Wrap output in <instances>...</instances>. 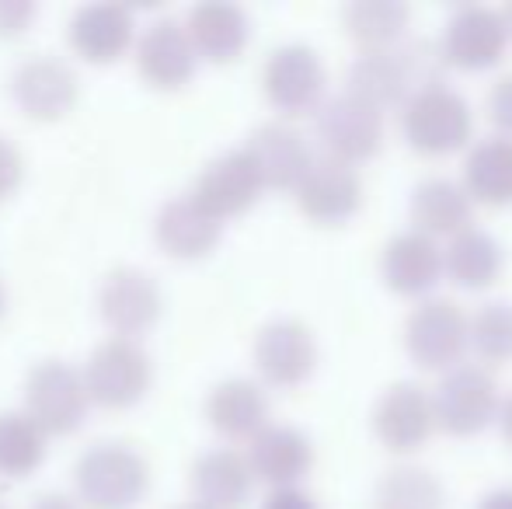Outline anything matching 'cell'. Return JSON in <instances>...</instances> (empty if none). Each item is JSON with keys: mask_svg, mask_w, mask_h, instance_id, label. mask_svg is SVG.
I'll return each instance as SVG.
<instances>
[{"mask_svg": "<svg viewBox=\"0 0 512 509\" xmlns=\"http://www.w3.org/2000/svg\"><path fill=\"white\" fill-rule=\"evenodd\" d=\"M443 67V49L429 39H408L398 49H363L345 70V91L373 109H384L411 91L439 84Z\"/></svg>", "mask_w": 512, "mask_h": 509, "instance_id": "obj_1", "label": "cell"}, {"mask_svg": "<svg viewBox=\"0 0 512 509\" xmlns=\"http://www.w3.org/2000/svg\"><path fill=\"white\" fill-rule=\"evenodd\" d=\"M74 489L84 509H133L150 489V464L129 443H95L77 457Z\"/></svg>", "mask_w": 512, "mask_h": 509, "instance_id": "obj_2", "label": "cell"}, {"mask_svg": "<svg viewBox=\"0 0 512 509\" xmlns=\"http://www.w3.org/2000/svg\"><path fill=\"white\" fill-rule=\"evenodd\" d=\"M84 391L91 405L102 408H133L154 381L150 353L136 339H105L88 356V367L81 370Z\"/></svg>", "mask_w": 512, "mask_h": 509, "instance_id": "obj_3", "label": "cell"}, {"mask_svg": "<svg viewBox=\"0 0 512 509\" xmlns=\"http://www.w3.org/2000/svg\"><path fill=\"white\" fill-rule=\"evenodd\" d=\"M88 391L77 367L63 360H42L25 377V408L21 412L46 436H70L88 419Z\"/></svg>", "mask_w": 512, "mask_h": 509, "instance_id": "obj_4", "label": "cell"}, {"mask_svg": "<svg viewBox=\"0 0 512 509\" xmlns=\"http://www.w3.org/2000/svg\"><path fill=\"white\" fill-rule=\"evenodd\" d=\"M401 126L418 150L443 154V150H453L467 140L471 105L464 102L460 91L446 88V84H429V88H418L405 98Z\"/></svg>", "mask_w": 512, "mask_h": 509, "instance_id": "obj_5", "label": "cell"}, {"mask_svg": "<svg viewBox=\"0 0 512 509\" xmlns=\"http://www.w3.org/2000/svg\"><path fill=\"white\" fill-rule=\"evenodd\" d=\"M11 95L21 116H28L32 123H60L74 112L81 98V81L70 63L42 53L18 63V70L11 74Z\"/></svg>", "mask_w": 512, "mask_h": 509, "instance_id": "obj_6", "label": "cell"}, {"mask_svg": "<svg viewBox=\"0 0 512 509\" xmlns=\"http://www.w3.org/2000/svg\"><path fill=\"white\" fill-rule=\"evenodd\" d=\"M161 307L164 297L157 279L150 272L136 269V265H119L102 279L98 311L119 339H136L147 328H154V321L161 318Z\"/></svg>", "mask_w": 512, "mask_h": 509, "instance_id": "obj_7", "label": "cell"}, {"mask_svg": "<svg viewBox=\"0 0 512 509\" xmlns=\"http://www.w3.org/2000/svg\"><path fill=\"white\" fill-rule=\"evenodd\" d=\"M495 408H499V387L478 363L446 370L432 394V419L443 422L450 433H478L495 415Z\"/></svg>", "mask_w": 512, "mask_h": 509, "instance_id": "obj_8", "label": "cell"}, {"mask_svg": "<svg viewBox=\"0 0 512 509\" xmlns=\"http://www.w3.org/2000/svg\"><path fill=\"white\" fill-rule=\"evenodd\" d=\"M314 129L324 147H328V157L352 164L370 157L380 147L384 119H380V109H373V105L352 98L349 91H342V95H331L317 105Z\"/></svg>", "mask_w": 512, "mask_h": 509, "instance_id": "obj_9", "label": "cell"}, {"mask_svg": "<svg viewBox=\"0 0 512 509\" xmlns=\"http://www.w3.org/2000/svg\"><path fill=\"white\" fill-rule=\"evenodd\" d=\"M262 189H265V182H262V175H258L251 154L244 147H237V150H227V154L213 157V161L199 171L189 196L203 206L209 217H216L223 224L227 217H237V213H244L248 206H255Z\"/></svg>", "mask_w": 512, "mask_h": 509, "instance_id": "obj_10", "label": "cell"}, {"mask_svg": "<svg viewBox=\"0 0 512 509\" xmlns=\"http://www.w3.org/2000/svg\"><path fill=\"white\" fill-rule=\"evenodd\" d=\"M262 91L279 112H307L324 91V63L307 42H286L262 67Z\"/></svg>", "mask_w": 512, "mask_h": 509, "instance_id": "obj_11", "label": "cell"}, {"mask_svg": "<svg viewBox=\"0 0 512 509\" xmlns=\"http://www.w3.org/2000/svg\"><path fill=\"white\" fill-rule=\"evenodd\" d=\"M67 39L81 60L108 67V63H119L136 46V18L126 4H115V0L84 4L70 18Z\"/></svg>", "mask_w": 512, "mask_h": 509, "instance_id": "obj_12", "label": "cell"}, {"mask_svg": "<svg viewBox=\"0 0 512 509\" xmlns=\"http://www.w3.org/2000/svg\"><path fill=\"white\" fill-rule=\"evenodd\" d=\"M133 56L143 84H150L154 91L185 88L199 67V56L192 49L189 35H185V25L175 18H161L150 28H143V35L133 46Z\"/></svg>", "mask_w": 512, "mask_h": 509, "instance_id": "obj_13", "label": "cell"}, {"mask_svg": "<svg viewBox=\"0 0 512 509\" xmlns=\"http://www.w3.org/2000/svg\"><path fill=\"white\" fill-rule=\"evenodd\" d=\"M467 318L450 297H425L405 321V346L422 367H446L464 353Z\"/></svg>", "mask_w": 512, "mask_h": 509, "instance_id": "obj_14", "label": "cell"}, {"mask_svg": "<svg viewBox=\"0 0 512 509\" xmlns=\"http://www.w3.org/2000/svg\"><path fill=\"white\" fill-rule=\"evenodd\" d=\"M297 203L310 220H321V224H335L345 220L363 199V178L352 168L349 161H338V157H317L307 164V171L300 175Z\"/></svg>", "mask_w": 512, "mask_h": 509, "instance_id": "obj_15", "label": "cell"}, {"mask_svg": "<svg viewBox=\"0 0 512 509\" xmlns=\"http://www.w3.org/2000/svg\"><path fill=\"white\" fill-rule=\"evenodd\" d=\"M258 374L269 384H300L317 363L314 332L300 318H276L255 335Z\"/></svg>", "mask_w": 512, "mask_h": 509, "instance_id": "obj_16", "label": "cell"}, {"mask_svg": "<svg viewBox=\"0 0 512 509\" xmlns=\"http://www.w3.org/2000/svg\"><path fill=\"white\" fill-rule=\"evenodd\" d=\"M509 39V28L502 21V11L488 4H464L450 14L443 32V56L446 63L460 67H488L502 56Z\"/></svg>", "mask_w": 512, "mask_h": 509, "instance_id": "obj_17", "label": "cell"}, {"mask_svg": "<svg viewBox=\"0 0 512 509\" xmlns=\"http://www.w3.org/2000/svg\"><path fill=\"white\" fill-rule=\"evenodd\" d=\"M220 231V220L209 217L189 192L168 199L154 217V241L161 245L164 255L182 258V262H192V258H203L213 252L216 241H220Z\"/></svg>", "mask_w": 512, "mask_h": 509, "instance_id": "obj_18", "label": "cell"}, {"mask_svg": "<svg viewBox=\"0 0 512 509\" xmlns=\"http://www.w3.org/2000/svg\"><path fill=\"white\" fill-rule=\"evenodd\" d=\"M244 150L255 161L262 182L272 185V189H293L300 182V175L307 171V164L314 161L304 133L297 126L283 123V119H272V123L258 126L248 136V147Z\"/></svg>", "mask_w": 512, "mask_h": 509, "instance_id": "obj_19", "label": "cell"}, {"mask_svg": "<svg viewBox=\"0 0 512 509\" xmlns=\"http://www.w3.org/2000/svg\"><path fill=\"white\" fill-rule=\"evenodd\" d=\"M373 426L380 440L394 450H411L429 436L432 429V398L422 384L398 381L377 398Z\"/></svg>", "mask_w": 512, "mask_h": 509, "instance_id": "obj_20", "label": "cell"}, {"mask_svg": "<svg viewBox=\"0 0 512 509\" xmlns=\"http://www.w3.org/2000/svg\"><path fill=\"white\" fill-rule=\"evenodd\" d=\"M182 25L199 60L227 63L248 46V14L230 0H203Z\"/></svg>", "mask_w": 512, "mask_h": 509, "instance_id": "obj_21", "label": "cell"}, {"mask_svg": "<svg viewBox=\"0 0 512 509\" xmlns=\"http://www.w3.org/2000/svg\"><path fill=\"white\" fill-rule=\"evenodd\" d=\"M310 461H314V447H310L307 433H300L297 426H272V422H265L251 436V475L276 485V489L279 485H297V478L310 468Z\"/></svg>", "mask_w": 512, "mask_h": 509, "instance_id": "obj_22", "label": "cell"}, {"mask_svg": "<svg viewBox=\"0 0 512 509\" xmlns=\"http://www.w3.org/2000/svg\"><path fill=\"white\" fill-rule=\"evenodd\" d=\"M251 475L248 457L230 447H216L203 454L192 468V492L196 506L203 509H241L251 496Z\"/></svg>", "mask_w": 512, "mask_h": 509, "instance_id": "obj_23", "label": "cell"}, {"mask_svg": "<svg viewBox=\"0 0 512 509\" xmlns=\"http://www.w3.org/2000/svg\"><path fill=\"white\" fill-rule=\"evenodd\" d=\"M380 265H384V279L394 290L422 293V290H429L439 279V272H443V248L436 245L432 234L408 227V231H398L384 245Z\"/></svg>", "mask_w": 512, "mask_h": 509, "instance_id": "obj_24", "label": "cell"}, {"mask_svg": "<svg viewBox=\"0 0 512 509\" xmlns=\"http://www.w3.org/2000/svg\"><path fill=\"white\" fill-rule=\"evenodd\" d=\"M206 419L216 433L230 436V440L255 436L269 419V398L248 377H230V381H220L209 391Z\"/></svg>", "mask_w": 512, "mask_h": 509, "instance_id": "obj_25", "label": "cell"}, {"mask_svg": "<svg viewBox=\"0 0 512 509\" xmlns=\"http://www.w3.org/2000/svg\"><path fill=\"white\" fill-rule=\"evenodd\" d=\"M411 220L415 231L439 234V231H464L471 220V192L446 175H429L411 192Z\"/></svg>", "mask_w": 512, "mask_h": 509, "instance_id": "obj_26", "label": "cell"}, {"mask_svg": "<svg viewBox=\"0 0 512 509\" xmlns=\"http://www.w3.org/2000/svg\"><path fill=\"white\" fill-rule=\"evenodd\" d=\"M464 189L485 203H509L512 199V140L509 136H485L467 150Z\"/></svg>", "mask_w": 512, "mask_h": 509, "instance_id": "obj_27", "label": "cell"}, {"mask_svg": "<svg viewBox=\"0 0 512 509\" xmlns=\"http://www.w3.org/2000/svg\"><path fill=\"white\" fill-rule=\"evenodd\" d=\"M49 436L25 412H0V478H28L42 468Z\"/></svg>", "mask_w": 512, "mask_h": 509, "instance_id": "obj_28", "label": "cell"}, {"mask_svg": "<svg viewBox=\"0 0 512 509\" xmlns=\"http://www.w3.org/2000/svg\"><path fill=\"white\" fill-rule=\"evenodd\" d=\"M443 265L457 283L481 286L492 283L502 269V245L481 227H464L453 234V241L443 252Z\"/></svg>", "mask_w": 512, "mask_h": 509, "instance_id": "obj_29", "label": "cell"}, {"mask_svg": "<svg viewBox=\"0 0 512 509\" xmlns=\"http://www.w3.org/2000/svg\"><path fill=\"white\" fill-rule=\"evenodd\" d=\"M377 509H443V485L425 464H394L380 475Z\"/></svg>", "mask_w": 512, "mask_h": 509, "instance_id": "obj_30", "label": "cell"}, {"mask_svg": "<svg viewBox=\"0 0 512 509\" xmlns=\"http://www.w3.org/2000/svg\"><path fill=\"white\" fill-rule=\"evenodd\" d=\"M345 32L366 49H387L408 25V7L401 0H352L342 11Z\"/></svg>", "mask_w": 512, "mask_h": 509, "instance_id": "obj_31", "label": "cell"}, {"mask_svg": "<svg viewBox=\"0 0 512 509\" xmlns=\"http://www.w3.org/2000/svg\"><path fill=\"white\" fill-rule=\"evenodd\" d=\"M467 339L485 360L499 363L512 356V304L509 300H485L467 321Z\"/></svg>", "mask_w": 512, "mask_h": 509, "instance_id": "obj_32", "label": "cell"}, {"mask_svg": "<svg viewBox=\"0 0 512 509\" xmlns=\"http://www.w3.org/2000/svg\"><path fill=\"white\" fill-rule=\"evenodd\" d=\"M21 178H25V157H21V150L14 147L11 136L0 133V203L18 192Z\"/></svg>", "mask_w": 512, "mask_h": 509, "instance_id": "obj_33", "label": "cell"}, {"mask_svg": "<svg viewBox=\"0 0 512 509\" xmlns=\"http://www.w3.org/2000/svg\"><path fill=\"white\" fill-rule=\"evenodd\" d=\"M39 7L32 0H0V39H14L35 21Z\"/></svg>", "mask_w": 512, "mask_h": 509, "instance_id": "obj_34", "label": "cell"}, {"mask_svg": "<svg viewBox=\"0 0 512 509\" xmlns=\"http://www.w3.org/2000/svg\"><path fill=\"white\" fill-rule=\"evenodd\" d=\"M488 116L512 133V74H502L488 91Z\"/></svg>", "mask_w": 512, "mask_h": 509, "instance_id": "obj_35", "label": "cell"}, {"mask_svg": "<svg viewBox=\"0 0 512 509\" xmlns=\"http://www.w3.org/2000/svg\"><path fill=\"white\" fill-rule=\"evenodd\" d=\"M262 509H317V503L300 485H279L262 499Z\"/></svg>", "mask_w": 512, "mask_h": 509, "instance_id": "obj_36", "label": "cell"}, {"mask_svg": "<svg viewBox=\"0 0 512 509\" xmlns=\"http://www.w3.org/2000/svg\"><path fill=\"white\" fill-rule=\"evenodd\" d=\"M28 509H81V506H77V499L63 496V492H42Z\"/></svg>", "mask_w": 512, "mask_h": 509, "instance_id": "obj_37", "label": "cell"}, {"mask_svg": "<svg viewBox=\"0 0 512 509\" xmlns=\"http://www.w3.org/2000/svg\"><path fill=\"white\" fill-rule=\"evenodd\" d=\"M478 509H512V485H506V489H492L488 496H481Z\"/></svg>", "mask_w": 512, "mask_h": 509, "instance_id": "obj_38", "label": "cell"}, {"mask_svg": "<svg viewBox=\"0 0 512 509\" xmlns=\"http://www.w3.org/2000/svg\"><path fill=\"white\" fill-rule=\"evenodd\" d=\"M502 433H506V440L512 443V394L502 401Z\"/></svg>", "mask_w": 512, "mask_h": 509, "instance_id": "obj_39", "label": "cell"}, {"mask_svg": "<svg viewBox=\"0 0 512 509\" xmlns=\"http://www.w3.org/2000/svg\"><path fill=\"white\" fill-rule=\"evenodd\" d=\"M7 314V286H4V276H0V318Z\"/></svg>", "mask_w": 512, "mask_h": 509, "instance_id": "obj_40", "label": "cell"}, {"mask_svg": "<svg viewBox=\"0 0 512 509\" xmlns=\"http://www.w3.org/2000/svg\"><path fill=\"white\" fill-rule=\"evenodd\" d=\"M502 21H506V28H509V32H512V0H509V4H506V11H502Z\"/></svg>", "mask_w": 512, "mask_h": 509, "instance_id": "obj_41", "label": "cell"}, {"mask_svg": "<svg viewBox=\"0 0 512 509\" xmlns=\"http://www.w3.org/2000/svg\"><path fill=\"white\" fill-rule=\"evenodd\" d=\"M0 509H11V506H7V492H4V478H0Z\"/></svg>", "mask_w": 512, "mask_h": 509, "instance_id": "obj_42", "label": "cell"}, {"mask_svg": "<svg viewBox=\"0 0 512 509\" xmlns=\"http://www.w3.org/2000/svg\"><path fill=\"white\" fill-rule=\"evenodd\" d=\"M178 509H203V506H196V503H192V506H178Z\"/></svg>", "mask_w": 512, "mask_h": 509, "instance_id": "obj_43", "label": "cell"}]
</instances>
